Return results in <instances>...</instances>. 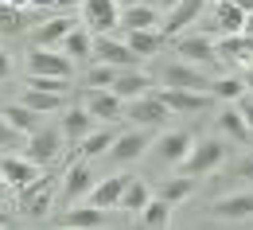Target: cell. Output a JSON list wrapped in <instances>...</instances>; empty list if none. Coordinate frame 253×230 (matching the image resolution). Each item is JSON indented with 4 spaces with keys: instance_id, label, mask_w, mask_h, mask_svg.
<instances>
[{
    "instance_id": "cell-24",
    "label": "cell",
    "mask_w": 253,
    "mask_h": 230,
    "mask_svg": "<svg viewBox=\"0 0 253 230\" xmlns=\"http://www.w3.org/2000/svg\"><path fill=\"white\" fill-rule=\"evenodd\" d=\"M113 140H117V129H94V133H86L78 144H74V152L78 156H86V160H94V156H101V152H109L113 148Z\"/></svg>"
},
{
    "instance_id": "cell-39",
    "label": "cell",
    "mask_w": 253,
    "mask_h": 230,
    "mask_svg": "<svg viewBox=\"0 0 253 230\" xmlns=\"http://www.w3.org/2000/svg\"><path fill=\"white\" fill-rule=\"evenodd\" d=\"M28 86H35V90H55V94H70V82H66V78H55V74H32Z\"/></svg>"
},
{
    "instance_id": "cell-14",
    "label": "cell",
    "mask_w": 253,
    "mask_h": 230,
    "mask_svg": "<svg viewBox=\"0 0 253 230\" xmlns=\"http://www.w3.org/2000/svg\"><path fill=\"white\" fill-rule=\"evenodd\" d=\"M160 98L171 105V113H207V109L218 101L211 90H175V86H168Z\"/></svg>"
},
{
    "instance_id": "cell-38",
    "label": "cell",
    "mask_w": 253,
    "mask_h": 230,
    "mask_svg": "<svg viewBox=\"0 0 253 230\" xmlns=\"http://www.w3.org/2000/svg\"><path fill=\"white\" fill-rule=\"evenodd\" d=\"M121 74V66H109V63H94L90 74H86V86H113Z\"/></svg>"
},
{
    "instance_id": "cell-3",
    "label": "cell",
    "mask_w": 253,
    "mask_h": 230,
    "mask_svg": "<svg viewBox=\"0 0 253 230\" xmlns=\"http://www.w3.org/2000/svg\"><path fill=\"white\" fill-rule=\"evenodd\" d=\"M125 117L132 125H144V129H164V121L171 117V105L160 98V94H140V98H128L125 101Z\"/></svg>"
},
{
    "instance_id": "cell-8",
    "label": "cell",
    "mask_w": 253,
    "mask_h": 230,
    "mask_svg": "<svg viewBox=\"0 0 253 230\" xmlns=\"http://www.w3.org/2000/svg\"><path fill=\"white\" fill-rule=\"evenodd\" d=\"M82 20L94 35H109L121 24V4L117 0H82Z\"/></svg>"
},
{
    "instance_id": "cell-30",
    "label": "cell",
    "mask_w": 253,
    "mask_h": 230,
    "mask_svg": "<svg viewBox=\"0 0 253 230\" xmlns=\"http://www.w3.org/2000/svg\"><path fill=\"white\" fill-rule=\"evenodd\" d=\"M28 24H32V16H28L24 8H16V4L0 0V35H16V32H24Z\"/></svg>"
},
{
    "instance_id": "cell-40",
    "label": "cell",
    "mask_w": 253,
    "mask_h": 230,
    "mask_svg": "<svg viewBox=\"0 0 253 230\" xmlns=\"http://www.w3.org/2000/svg\"><path fill=\"white\" fill-rule=\"evenodd\" d=\"M230 180H242V184H253V152L238 156V160L230 164Z\"/></svg>"
},
{
    "instance_id": "cell-43",
    "label": "cell",
    "mask_w": 253,
    "mask_h": 230,
    "mask_svg": "<svg viewBox=\"0 0 253 230\" xmlns=\"http://www.w3.org/2000/svg\"><path fill=\"white\" fill-rule=\"evenodd\" d=\"M242 82H246V90H250V94H253V63H250V70L242 74Z\"/></svg>"
},
{
    "instance_id": "cell-42",
    "label": "cell",
    "mask_w": 253,
    "mask_h": 230,
    "mask_svg": "<svg viewBox=\"0 0 253 230\" xmlns=\"http://www.w3.org/2000/svg\"><path fill=\"white\" fill-rule=\"evenodd\" d=\"M8 74H12V55H8L4 47H0V82H4Z\"/></svg>"
},
{
    "instance_id": "cell-17",
    "label": "cell",
    "mask_w": 253,
    "mask_h": 230,
    "mask_svg": "<svg viewBox=\"0 0 253 230\" xmlns=\"http://www.w3.org/2000/svg\"><path fill=\"white\" fill-rule=\"evenodd\" d=\"M203 8H207V0H179L175 8H168V20H164V35L171 39V35H183L203 16Z\"/></svg>"
},
{
    "instance_id": "cell-46",
    "label": "cell",
    "mask_w": 253,
    "mask_h": 230,
    "mask_svg": "<svg viewBox=\"0 0 253 230\" xmlns=\"http://www.w3.org/2000/svg\"><path fill=\"white\" fill-rule=\"evenodd\" d=\"M242 32H246V35H250V39H253V12H250V16H246V28H242Z\"/></svg>"
},
{
    "instance_id": "cell-10",
    "label": "cell",
    "mask_w": 253,
    "mask_h": 230,
    "mask_svg": "<svg viewBox=\"0 0 253 230\" xmlns=\"http://www.w3.org/2000/svg\"><path fill=\"white\" fill-rule=\"evenodd\" d=\"M160 82H164V86H175V90H211V82H214V78H207V74H203V66L183 63V59H179V63L164 66Z\"/></svg>"
},
{
    "instance_id": "cell-25",
    "label": "cell",
    "mask_w": 253,
    "mask_h": 230,
    "mask_svg": "<svg viewBox=\"0 0 253 230\" xmlns=\"http://www.w3.org/2000/svg\"><path fill=\"white\" fill-rule=\"evenodd\" d=\"M105 223V207H70L66 215H59V227H74V230H94Z\"/></svg>"
},
{
    "instance_id": "cell-1",
    "label": "cell",
    "mask_w": 253,
    "mask_h": 230,
    "mask_svg": "<svg viewBox=\"0 0 253 230\" xmlns=\"http://www.w3.org/2000/svg\"><path fill=\"white\" fill-rule=\"evenodd\" d=\"M230 160V144L222 140V137H203V140H195V148L187 152V160H183V172L187 176H207V172H214Z\"/></svg>"
},
{
    "instance_id": "cell-15",
    "label": "cell",
    "mask_w": 253,
    "mask_h": 230,
    "mask_svg": "<svg viewBox=\"0 0 253 230\" xmlns=\"http://www.w3.org/2000/svg\"><path fill=\"white\" fill-rule=\"evenodd\" d=\"M94 59H97V63H109V66H121V70L140 63V55H136L128 43L113 39V35H97V39H94Z\"/></svg>"
},
{
    "instance_id": "cell-7",
    "label": "cell",
    "mask_w": 253,
    "mask_h": 230,
    "mask_svg": "<svg viewBox=\"0 0 253 230\" xmlns=\"http://www.w3.org/2000/svg\"><path fill=\"white\" fill-rule=\"evenodd\" d=\"M144 152H152V137L144 125H132L128 133H117V140H113V148H109V160L113 164H132V160H140Z\"/></svg>"
},
{
    "instance_id": "cell-26",
    "label": "cell",
    "mask_w": 253,
    "mask_h": 230,
    "mask_svg": "<svg viewBox=\"0 0 253 230\" xmlns=\"http://www.w3.org/2000/svg\"><path fill=\"white\" fill-rule=\"evenodd\" d=\"M164 39H168V35L160 32V28H140V32H128L125 43L136 51V55H140V59H152V55H160V51H164Z\"/></svg>"
},
{
    "instance_id": "cell-13",
    "label": "cell",
    "mask_w": 253,
    "mask_h": 230,
    "mask_svg": "<svg viewBox=\"0 0 253 230\" xmlns=\"http://www.w3.org/2000/svg\"><path fill=\"white\" fill-rule=\"evenodd\" d=\"M207 215L218 219V223H242V219H250V215H253V195H250V191L222 195V199H214V203L207 207Z\"/></svg>"
},
{
    "instance_id": "cell-50",
    "label": "cell",
    "mask_w": 253,
    "mask_h": 230,
    "mask_svg": "<svg viewBox=\"0 0 253 230\" xmlns=\"http://www.w3.org/2000/svg\"><path fill=\"white\" fill-rule=\"evenodd\" d=\"M117 4H125V8H128V4H136V0H117Z\"/></svg>"
},
{
    "instance_id": "cell-23",
    "label": "cell",
    "mask_w": 253,
    "mask_h": 230,
    "mask_svg": "<svg viewBox=\"0 0 253 230\" xmlns=\"http://www.w3.org/2000/svg\"><path fill=\"white\" fill-rule=\"evenodd\" d=\"M246 16H250V12H246L238 0H218V4H214V24H218L222 35L242 32V28H246Z\"/></svg>"
},
{
    "instance_id": "cell-5",
    "label": "cell",
    "mask_w": 253,
    "mask_h": 230,
    "mask_svg": "<svg viewBox=\"0 0 253 230\" xmlns=\"http://www.w3.org/2000/svg\"><path fill=\"white\" fill-rule=\"evenodd\" d=\"M63 140L66 133L63 129H47V125H39L35 133H28V140H24V156H32L35 164H51L59 152H63Z\"/></svg>"
},
{
    "instance_id": "cell-48",
    "label": "cell",
    "mask_w": 253,
    "mask_h": 230,
    "mask_svg": "<svg viewBox=\"0 0 253 230\" xmlns=\"http://www.w3.org/2000/svg\"><path fill=\"white\" fill-rule=\"evenodd\" d=\"M0 227H12V215L8 211H0Z\"/></svg>"
},
{
    "instance_id": "cell-45",
    "label": "cell",
    "mask_w": 253,
    "mask_h": 230,
    "mask_svg": "<svg viewBox=\"0 0 253 230\" xmlns=\"http://www.w3.org/2000/svg\"><path fill=\"white\" fill-rule=\"evenodd\" d=\"M152 4H156V8H164V12H168V8H175L179 0H152Z\"/></svg>"
},
{
    "instance_id": "cell-28",
    "label": "cell",
    "mask_w": 253,
    "mask_h": 230,
    "mask_svg": "<svg viewBox=\"0 0 253 230\" xmlns=\"http://www.w3.org/2000/svg\"><path fill=\"white\" fill-rule=\"evenodd\" d=\"M214 47H218L222 59H242V63H253V39H250L246 32H230V35H222Z\"/></svg>"
},
{
    "instance_id": "cell-47",
    "label": "cell",
    "mask_w": 253,
    "mask_h": 230,
    "mask_svg": "<svg viewBox=\"0 0 253 230\" xmlns=\"http://www.w3.org/2000/svg\"><path fill=\"white\" fill-rule=\"evenodd\" d=\"M59 8H82V0H59Z\"/></svg>"
},
{
    "instance_id": "cell-20",
    "label": "cell",
    "mask_w": 253,
    "mask_h": 230,
    "mask_svg": "<svg viewBox=\"0 0 253 230\" xmlns=\"http://www.w3.org/2000/svg\"><path fill=\"white\" fill-rule=\"evenodd\" d=\"M94 125H97V117L86 109V105H70V109L63 113V133H66L70 144H78L86 133H94Z\"/></svg>"
},
{
    "instance_id": "cell-4",
    "label": "cell",
    "mask_w": 253,
    "mask_h": 230,
    "mask_svg": "<svg viewBox=\"0 0 253 230\" xmlns=\"http://www.w3.org/2000/svg\"><path fill=\"white\" fill-rule=\"evenodd\" d=\"M82 105L94 113L101 125H113V121H121V117H125V98H117L109 86H86Z\"/></svg>"
},
{
    "instance_id": "cell-36",
    "label": "cell",
    "mask_w": 253,
    "mask_h": 230,
    "mask_svg": "<svg viewBox=\"0 0 253 230\" xmlns=\"http://www.w3.org/2000/svg\"><path fill=\"white\" fill-rule=\"evenodd\" d=\"M211 94L218 101H238L246 94V82H242V78H214V82H211Z\"/></svg>"
},
{
    "instance_id": "cell-6",
    "label": "cell",
    "mask_w": 253,
    "mask_h": 230,
    "mask_svg": "<svg viewBox=\"0 0 253 230\" xmlns=\"http://www.w3.org/2000/svg\"><path fill=\"white\" fill-rule=\"evenodd\" d=\"M94 168H90V160L86 156H78V160H70L63 172V184H59V191H63V203L70 207V203H78L82 195H90V187H94Z\"/></svg>"
},
{
    "instance_id": "cell-2",
    "label": "cell",
    "mask_w": 253,
    "mask_h": 230,
    "mask_svg": "<svg viewBox=\"0 0 253 230\" xmlns=\"http://www.w3.org/2000/svg\"><path fill=\"white\" fill-rule=\"evenodd\" d=\"M55 176H39L32 180L28 187H20V211H24V219H32V223H43L47 219V211H51V203H55Z\"/></svg>"
},
{
    "instance_id": "cell-41",
    "label": "cell",
    "mask_w": 253,
    "mask_h": 230,
    "mask_svg": "<svg viewBox=\"0 0 253 230\" xmlns=\"http://www.w3.org/2000/svg\"><path fill=\"white\" fill-rule=\"evenodd\" d=\"M238 109H242V117H246V125L253 129V94H250V90H246V94L238 98Z\"/></svg>"
},
{
    "instance_id": "cell-27",
    "label": "cell",
    "mask_w": 253,
    "mask_h": 230,
    "mask_svg": "<svg viewBox=\"0 0 253 230\" xmlns=\"http://www.w3.org/2000/svg\"><path fill=\"white\" fill-rule=\"evenodd\" d=\"M66 98L70 94H55V90H35V86H28L24 94H20V101L24 105H32L35 113H59L66 105Z\"/></svg>"
},
{
    "instance_id": "cell-31",
    "label": "cell",
    "mask_w": 253,
    "mask_h": 230,
    "mask_svg": "<svg viewBox=\"0 0 253 230\" xmlns=\"http://www.w3.org/2000/svg\"><path fill=\"white\" fill-rule=\"evenodd\" d=\"M195 180L199 176H171V180H164V187H160V195L168 199V203H183V199H191L195 195Z\"/></svg>"
},
{
    "instance_id": "cell-32",
    "label": "cell",
    "mask_w": 253,
    "mask_h": 230,
    "mask_svg": "<svg viewBox=\"0 0 253 230\" xmlns=\"http://www.w3.org/2000/svg\"><path fill=\"white\" fill-rule=\"evenodd\" d=\"M171 207H175V203H168L164 195H152L148 207L140 211V223H144V227H168V223H171Z\"/></svg>"
},
{
    "instance_id": "cell-21",
    "label": "cell",
    "mask_w": 253,
    "mask_h": 230,
    "mask_svg": "<svg viewBox=\"0 0 253 230\" xmlns=\"http://www.w3.org/2000/svg\"><path fill=\"white\" fill-rule=\"evenodd\" d=\"M70 28H74L70 16H51V20H43V24L35 28V47H63V39L70 35Z\"/></svg>"
},
{
    "instance_id": "cell-18",
    "label": "cell",
    "mask_w": 253,
    "mask_h": 230,
    "mask_svg": "<svg viewBox=\"0 0 253 230\" xmlns=\"http://www.w3.org/2000/svg\"><path fill=\"white\" fill-rule=\"evenodd\" d=\"M152 82H156L152 74H144V70H136V66H125L109 90H113L117 98H125V101H128V98H140V94H148V90H152Z\"/></svg>"
},
{
    "instance_id": "cell-44",
    "label": "cell",
    "mask_w": 253,
    "mask_h": 230,
    "mask_svg": "<svg viewBox=\"0 0 253 230\" xmlns=\"http://www.w3.org/2000/svg\"><path fill=\"white\" fill-rule=\"evenodd\" d=\"M51 4H59V0H28V8H51Z\"/></svg>"
},
{
    "instance_id": "cell-19",
    "label": "cell",
    "mask_w": 253,
    "mask_h": 230,
    "mask_svg": "<svg viewBox=\"0 0 253 230\" xmlns=\"http://www.w3.org/2000/svg\"><path fill=\"white\" fill-rule=\"evenodd\" d=\"M214 125H218V133L230 140V144H246L250 140V125H246V117H242V109L238 105H222V113L214 117Z\"/></svg>"
},
{
    "instance_id": "cell-22",
    "label": "cell",
    "mask_w": 253,
    "mask_h": 230,
    "mask_svg": "<svg viewBox=\"0 0 253 230\" xmlns=\"http://www.w3.org/2000/svg\"><path fill=\"white\" fill-rule=\"evenodd\" d=\"M128 180L132 176H105L101 184L90 187V203H97V207H117L121 195H125V187H128Z\"/></svg>"
},
{
    "instance_id": "cell-34",
    "label": "cell",
    "mask_w": 253,
    "mask_h": 230,
    "mask_svg": "<svg viewBox=\"0 0 253 230\" xmlns=\"http://www.w3.org/2000/svg\"><path fill=\"white\" fill-rule=\"evenodd\" d=\"M4 113H8V121H12L16 129L24 133V137H28V133H35V129H39V117H43V113H35L32 105H24V101H16V105H8Z\"/></svg>"
},
{
    "instance_id": "cell-12",
    "label": "cell",
    "mask_w": 253,
    "mask_h": 230,
    "mask_svg": "<svg viewBox=\"0 0 253 230\" xmlns=\"http://www.w3.org/2000/svg\"><path fill=\"white\" fill-rule=\"evenodd\" d=\"M28 70H32V74H55V78H70L74 59H70V55H63V51H51V47H35V51H28Z\"/></svg>"
},
{
    "instance_id": "cell-37",
    "label": "cell",
    "mask_w": 253,
    "mask_h": 230,
    "mask_svg": "<svg viewBox=\"0 0 253 230\" xmlns=\"http://www.w3.org/2000/svg\"><path fill=\"white\" fill-rule=\"evenodd\" d=\"M24 140H28L24 133L16 129L8 117H0V152H16V148H24Z\"/></svg>"
},
{
    "instance_id": "cell-35",
    "label": "cell",
    "mask_w": 253,
    "mask_h": 230,
    "mask_svg": "<svg viewBox=\"0 0 253 230\" xmlns=\"http://www.w3.org/2000/svg\"><path fill=\"white\" fill-rule=\"evenodd\" d=\"M148 199H152V191H148V184L144 180H128V187H125V195H121V203L117 207H125V211H144L148 207Z\"/></svg>"
},
{
    "instance_id": "cell-33",
    "label": "cell",
    "mask_w": 253,
    "mask_h": 230,
    "mask_svg": "<svg viewBox=\"0 0 253 230\" xmlns=\"http://www.w3.org/2000/svg\"><path fill=\"white\" fill-rule=\"evenodd\" d=\"M63 51L70 59H86V55H94V35L86 32V28H70V35L63 39Z\"/></svg>"
},
{
    "instance_id": "cell-11",
    "label": "cell",
    "mask_w": 253,
    "mask_h": 230,
    "mask_svg": "<svg viewBox=\"0 0 253 230\" xmlns=\"http://www.w3.org/2000/svg\"><path fill=\"white\" fill-rule=\"evenodd\" d=\"M175 55L183 63H195V66H214L218 63V47L207 39V35H175Z\"/></svg>"
},
{
    "instance_id": "cell-49",
    "label": "cell",
    "mask_w": 253,
    "mask_h": 230,
    "mask_svg": "<svg viewBox=\"0 0 253 230\" xmlns=\"http://www.w3.org/2000/svg\"><path fill=\"white\" fill-rule=\"evenodd\" d=\"M4 191H8V180H4V172H0V195H4Z\"/></svg>"
},
{
    "instance_id": "cell-9",
    "label": "cell",
    "mask_w": 253,
    "mask_h": 230,
    "mask_svg": "<svg viewBox=\"0 0 253 230\" xmlns=\"http://www.w3.org/2000/svg\"><path fill=\"white\" fill-rule=\"evenodd\" d=\"M191 148H195V137H191L187 129H171V133H164L160 140H152L156 164H183Z\"/></svg>"
},
{
    "instance_id": "cell-16",
    "label": "cell",
    "mask_w": 253,
    "mask_h": 230,
    "mask_svg": "<svg viewBox=\"0 0 253 230\" xmlns=\"http://www.w3.org/2000/svg\"><path fill=\"white\" fill-rule=\"evenodd\" d=\"M0 172H4L8 187H28L32 180H39V176H43L32 156H16V152H0Z\"/></svg>"
},
{
    "instance_id": "cell-29",
    "label": "cell",
    "mask_w": 253,
    "mask_h": 230,
    "mask_svg": "<svg viewBox=\"0 0 253 230\" xmlns=\"http://www.w3.org/2000/svg\"><path fill=\"white\" fill-rule=\"evenodd\" d=\"M121 24H125V32L156 28V24H160V8H156V4H128L125 12H121Z\"/></svg>"
}]
</instances>
